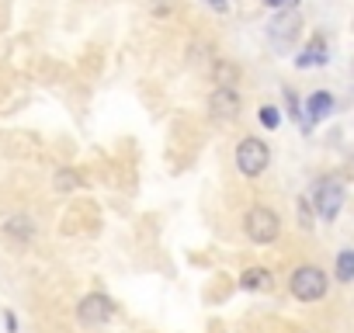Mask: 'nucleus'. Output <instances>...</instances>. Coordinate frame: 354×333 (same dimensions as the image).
<instances>
[{
  "label": "nucleus",
  "instance_id": "39448f33",
  "mask_svg": "<svg viewBox=\"0 0 354 333\" xmlns=\"http://www.w3.org/2000/svg\"><path fill=\"white\" fill-rule=\"evenodd\" d=\"M299 28H302V18H299V11L292 8V11H281V15L268 25V39H271V46H274L278 53H288L292 42L299 39Z\"/></svg>",
  "mask_w": 354,
  "mask_h": 333
},
{
  "label": "nucleus",
  "instance_id": "7ed1b4c3",
  "mask_svg": "<svg viewBox=\"0 0 354 333\" xmlns=\"http://www.w3.org/2000/svg\"><path fill=\"white\" fill-rule=\"evenodd\" d=\"M243 229L254 243H274L278 233H281V219H278V212H271L264 205H254L243 219Z\"/></svg>",
  "mask_w": 354,
  "mask_h": 333
},
{
  "label": "nucleus",
  "instance_id": "423d86ee",
  "mask_svg": "<svg viewBox=\"0 0 354 333\" xmlns=\"http://www.w3.org/2000/svg\"><path fill=\"white\" fill-rule=\"evenodd\" d=\"M209 111H212L216 122H236V115H240V94L233 87H216L209 94Z\"/></svg>",
  "mask_w": 354,
  "mask_h": 333
},
{
  "label": "nucleus",
  "instance_id": "9d476101",
  "mask_svg": "<svg viewBox=\"0 0 354 333\" xmlns=\"http://www.w3.org/2000/svg\"><path fill=\"white\" fill-rule=\"evenodd\" d=\"M240 288H247V292H257V288H271V274H268L264 267H247V271L240 274Z\"/></svg>",
  "mask_w": 354,
  "mask_h": 333
},
{
  "label": "nucleus",
  "instance_id": "1a4fd4ad",
  "mask_svg": "<svg viewBox=\"0 0 354 333\" xmlns=\"http://www.w3.org/2000/svg\"><path fill=\"white\" fill-rule=\"evenodd\" d=\"M333 111V97L326 94V91H316V94H309V101H306V129L309 125H316V122H323L326 115Z\"/></svg>",
  "mask_w": 354,
  "mask_h": 333
},
{
  "label": "nucleus",
  "instance_id": "ddd939ff",
  "mask_svg": "<svg viewBox=\"0 0 354 333\" xmlns=\"http://www.w3.org/2000/svg\"><path fill=\"white\" fill-rule=\"evenodd\" d=\"M216 80H219V87H233L236 84V66L233 63H216Z\"/></svg>",
  "mask_w": 354,
  "mask_h": 333
},
{
  "label": "nucleus",
  "instance_id": "f3484780",
  "mask_svg": "<svg viewBox=\"0 0 354 333\" xmlns=\"http://www.w3.org/2000/svg\"><path fill=\"white\" fill-rule=\"evenodd\" d=\"M264 4H268V8H274V11H292V8L299 4V0H264Z\"/></svg>",
  "mask_w": 354,
  "mask_h": 333
},
{
  "label": "nucleus",
  "instance_id": "f03ea898",
  "mask_svg": "<svg viewBox=\"0 0 354 333\" xmlns=\"http://www.w3.org/2000/svg\"><path fill=\"white\" fill-rule=\"evenodd\" d=\"M288 288H292V295H295L299 302H316V298L326 295V274H323L319 267H313V264H302V267L292 271Z\"/></svg>",
  "mask_w": 354,
  "mask_h": 333
},
{
  "label": "nucleus",
  "instance_id": "0eeeda50",
  "mask_svg": "<svg viewBox=\"0 0 354 333\" xmlns=\"http://www.w3.org/2000/svg\"><path fill=\"white\" fill-rule=\"evenodd\" d=\"M77 316H80V323H87V326L108 323V319H111V302H108V295H87V298H80Z\"/></svg>",
  "mask_w": 354,
  "mask_h": 333
},
{
  "label": "nucleus",
  "instance_id": "a211bd4d",
  "mask_svg": "<svg viewBox=\"0 0 354 333\" xmlns=\"http://www.w3.org/2000/svg\"><path fill=\"white\" fill-rule=\"evenodd\" d=\"M205 4H209L212 11H219V15H226V11H230V4H226V0H205Z\"/></svg>",
  "mask_w": 354,
  "mask_h": 333
},
{
  "label": "nucleus",
  "instance_id": "f8f14e48",
  "mask_svg": "<svg viewBox=\"0 0 354 333\" xmlns=\"http://www.w3.org/2000/svg\"><path fill=\"white\" fill-rule=\"evenodd\" d=\"M11 236H18V240H28L32 236V219H21V216H15L8 226H4Z\"/></svg>",
  "mask_w": 354,
  "mask_h": 333
},
{
  "label": "nucleus",
  "instance_id": "9b49d317",
  "mask_svg": "<svg viewBox=\"0 0 354 333\" xmlns=\"http://www.w3.org/2000/svg\"><path fill=\"white\" fill-rule=\"evenodd\" d=\"M337 278L340 281H354V250H340V257H337Z\"/></svg>",
  "mask_w": 354,
  "mask_h": 333
},
{
  "label": "nucleus",
  "instance_id": "20e7f679",
  "mask_svg": "<svg viewBox=\"0 0 354 333\" xmlns=\"http://www.w3.org/2000/svg\"><path fill=\"white\" fill-rule=\"evenodd\" d=\"M268 163H271V149H268V142L247 135V139L236 146V166H240V174L257 178V174L268 171Z\"/></svg>",
  "mask_w": 354,
  "mask_h": 333
},
{
  "label": "nucleus",
  "instance_id": "6e6552de",
  "mask_svg": "<svg viewBox=\"0 0 354 333\" xmlns=\"http://www.w3.org/2000/svg\"><path fill=\"white\" fill-rule=\"evenodd\" d=\"M323 63H326V39L323 35H313L309 46L295 56V66L299 70H309V66H323Z\"/></svg>",
  "mask_w": 354,
  "mask_h": 333
},
{
  "label": "nucleus",
  "instance_id": "dca6fc26",
  "mask_svg": "<svg viewBox=\"0 0 354 333\" xmlns=\"http://www.w3.org/2000/svg\"><path fill=\"white\" fill-rule=\"evenodd\" d=\"M299 226L309 229L313 226V216H309V202H299Z\"/></svg>",
  "mask_w": 354,
  "mask_h": 333
},
{
  "label": "nucleus",
  "instance_id": "f257e3e1",
  "mask_svg": "<svg viewBox=\"0 0 354 333\" xmlns=\"http://www.w3.org/2000/svg\"><path fill=\"white\" fill-rule=\"evenodd\" d=\"M313 205H316V216L323 219V222H333L337 219V212H340V205H344V184L337 181V178H323V181H316L313 184Z\"/></svg>",
  "mask_w": 354,
  "mask_h": 333
},
{
  "label": "nucleus",
  "instance_id": "2eb2a0df",
  "mask_svg": "<svg viewBox=\"0 0 354 333\" xmlns=\"http://www.w3.org/2000/svg\"><path fill=\"white\" fill-rule=\"evenodd\" d=\"M56 184H59L63 191H70V188H77V184H80V178H77V174H70V171H59Z\"/></svg>",
  "mask_w": 354,
  "mask_h": 333
},
{
  "label": "nucleus",
  "instance_id": "4468645a",
  "mask_svg": "<svg viewBox=\"0 0 354 333\" xmlns=\"http://www.w3.org/2000/svg\"><path fill=\"white\" fill-rule=\"evenodd\" d=\"M261 125H264V129H278V125H281V115H278V108L264 104V108H261Z\"/></svg>",
  "mask_w": 354,
  "mask_h": 333
}]
</instances>
